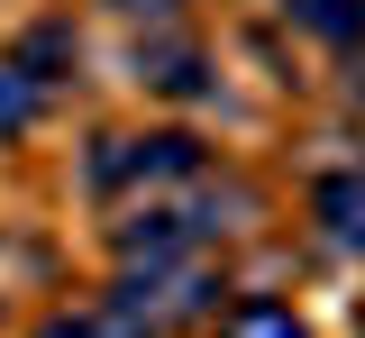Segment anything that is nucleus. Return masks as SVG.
Listing matches in <instances>:
<instances>
[{"label": "nucleus", "mask_w": 365, "mask_h": 338, "mask_svg": "<svg viewBox=\"0 0 365 338\" xmlns=\"http://www.w3.org/2000/svg\"><path fill=\"white\" fill-rule=\"evenodd\" d=\"M319 220H329L338 247H365V165H347V174L319 183Z\"/></svg>", "instance_id": "obj_2"}, {"label": "nucleus", "mask_w": 365, "mask_h": 338, "mask_svg": "<svg viewBox=\"0 0 365 338\" xmlns=\"http://www.w3.org/2000/svg\"><path fill=\"white\" fill-rule=\"evenodd\" d=\"M283 19L311 28V37H329V46H356L365 37V0H283Z\"/></svg>", "instance_id": "obj_3"}, {"label": "nucleus", "mask_w": 365, "mask_h": 338, "mask_svg": "<svg viewBox=\"0 0 365 338\" xmlns=\"http://www.w3.org/2000/svg\"><path fill=\"white\" fill-rule=\"evenodd\" d=\"M110 9H128V19H165L174 0H110Z\"/></svg>", "instance_id": "obj_8"}, {"label": "nucleus", "mask_w": 365, "mask_h": 338, "mask_svg": "<svg viewBox=\"0 0 365 338\" xmlns=\"http://www.w3.org/2000/svg\"><path fill=\"white\" fill-rule=\"evenodd\" d=\"M182 183V174H201V146L182 138V128H165V138H119V146H101L91 155V183L110 193V183Z\"/></svg>", "instance_id": "obj_1"}, {"label": "nucleus", "mask_w": 365, "mask_h": 338, "mask_svg": "<svg viewBox=\"0 0 365 338\" xmlns=\"http://www.w3.org/2000/svg\"><path fill=\"white\" fill-rule=\"evenodd\" d=\"M28 119H37V83L19 64H0V128H28Z\"/></svg>", "instance_id": "obj_6"}, {"label": "nucleus", "mask_w": 365, "mask_h": 338, "mask_svg": "<svg viewBox=\"0 0 365 338\" xmlns=\"http://www.w3.org/2000/svg\"><path fill=\"white\" fill-rule=\"evenodd\" d=\"M137 73H146L155 92H210V73H201V55H192V46H155V55H137Z\"/></svg>", "instance_id": "obj_5"}, {"label": "nucleus", "mask_w": 365, "mask_h": 338, "mask_svg": "<svg viewBox=\"0 0 365 338\" xmlns=\"http://www.w3.org/2000/svg\"><path fill=\"white\" fill-rule=\"evenodd\" d=\"M9 64H19V73H28V83L46 92V83H55L64 64H83V46H73V28H64V19H46V28H37V37H28L19 55H9Z\"/></svg>", "instance_id": "obj_4"}, {"label": "nucleus", "mask_w": 365, "mask_h": 338, "mask_svg": "<svg viewBox=\"0 0 365 338\" xmlns=\"http://www.w3.org/2000/svg\"><path fill=\"white\" fill-rule=\"evenodd\" d=\"M228 338H302V320H292V311H265V302H256V311H237V329Z\"/></svg>", "instance_id": "obj_7"}]
</instances>
